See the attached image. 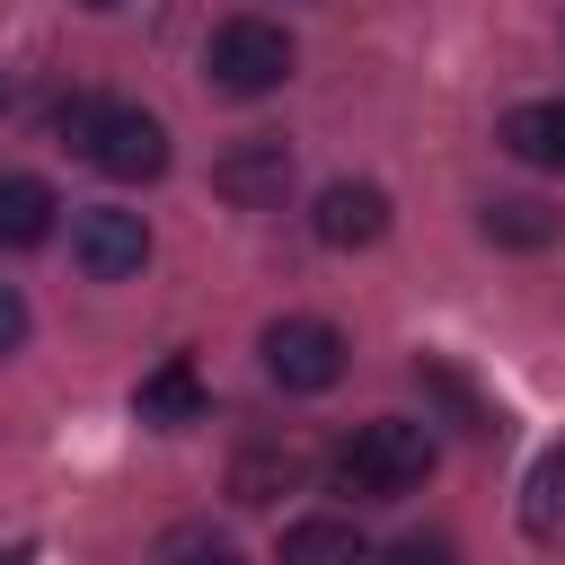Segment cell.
Returning <instances> with one entry per match:
<instances>
[{
    "label": "cell",
    "mask_w": 565,
    "mask_h": 565,
    "mask_svg": "<svg viewBox=\"0 0 565 565\" xmlns=\"http://www.w3.org/2000/svg\"><path fill=\"white\" fill-rule=\"evenodd\" d=\"M18 344H26V291H18V282H0V362H9Z\"/></svg>",
    "instance_id": "d6986e66"
},
{
    "label": "cell",
    "mask_w": 565,
    "mask_h": 565,
    "mask_svg": "<svg viewBox=\"0 0 565 565\" xmlns=\"http://www.w3.org/2000/svg\"><path fill=\"white\" fill-rule=\"evenodd\" d=\"M503 150H512L521 168H556V177H565V97L512 106V115H503Z\"/></svg>",
    "instance_id": "7c38bea8"
},
{
    "label": "cell",
    "mask_w": 565,
    "mask_h": 565,
    "mask_svg": "<svg viewBox=\"0 0 565 565\" xmlns=\"http://www.w3.org/2000/svg\"><path fill=\"white\" fill-rule=\"evenodd\" d=\"M265 380L291 388V397H318L344 380V335L327 318H274L265 327Z\"/></svg>",
    "instance_id": "277c9868"
},
{
    "label": "cell",
    "mask_w": 565,
    "mask_h": 565,
    "mask_svg": "<svg viewBox=\"0 0 565 565\" xmlns=\"http://www.w3.org/2000/svg\"><path fill=\"white\" fill-rule=\"evenodd\" d=\"M0 106H9V71H0Z\"/></svg>",
    "instance_id": "44dd1931"
},
{
    "label": "cell",
    "mask_w": 565,
    "mask_h": 565,
    "mask_svg": "<svg viewBox=\"0 0 565 565\" xmlns=\"http://www.w3.org/2000/svg\"><path fill=\"white\" fill-rule=\"evenodd\" d=\"M79 159H88L97 177H115V185H150V177L168 168V124H159L150 106H97Z\"/></svg>",
    "instance_id": "3957f363"
},
{
    "label": "cell",
    "mask_w": 565,
    "mask_h": 565,
    "mask_svg": "<svg viewBox=\"0 0 565 565\" xmlns=\"http://www.w3.org/2000/svg\"><path fill=\"white\" fill-rule=\"evenodd\" d=\"M300 486H309V450H291V441H256L230 459V503H247V512H265Z\"/></svg>",
    "instance_id": "ba28073f"
},
{
    "label": "cell",
    "mask_w": 565,
    "mask_h": 565,
    "mask_svg": "<svg viewBox=\"0 0 565 565\" xmlns=\"http://www.w3.org/2000/svg\"><path fill=\"white\" fill-rule=\"evenodd\" d=\"M415 380H424V397H433V406H450V424H459V433H477V441H494V433H503L494 397H477V380H468L459 362L424 353V362H415Z\"/></svg>",
    "instance_id": "8fae6325"
},
{
    "label": "cell",
    "mask_w": 565,
    "mask_h": 565,
    "mask_svg": "<svg viewBox=\"0 0 565 565\" xmlns=\"http://www.w3.org/2000/svg\"><path fill=\"white\" fill-rule=\"evenodd\" d=\"M477 230H486V247H556V230H565V212H547L539 194H494L486 212H477Z\"/></svg>",
    "instance_id": "4fadbf2b"
},
{
    "label": "cell",
    "mask_w": 565,
    "mask_h": 565,
    "mask_svg": "<svg viewBox=\"0 0 565 565\" xmlns=\"http://www.w3.org/2000/svg\"><path fill=\"white\" fill-rule=\"evenodd\" d=\"M433 433L424 424H406V415H371V424H353L344 441H335V486L353 494V503H406L424 477H433Z\"/></svg>",
    "instance_id": "6da1fadb"
},
{
    "label": "cell",
    "mask_w": 565,
    "mask_h": 565,
    "mask_svg": "<svg viewBox=\"0 0 565 565\" xmlns=\"http://www.w3.org/2000/svg\"><path fill=\"white\" fill-rule=\"evenodd\" d=\"M0 565H35V547H26V539H18V547H0Z\"/></svg>",
    "instance_id": "ffe728a7"
},
{
    "label": "cell",
    "mask_w": 565,
    "mask_h": 565,
    "mask_svg": "<svg viewBox=\"0 0 565 565\" xmlns=\"http://www.w3.org/2000/svg\"><path fill=\"white\" fill-rule=\"evenodd\" d=\"M309 230H318V247H380L388 238V194L371 177H335V185H318Z\"/></svg>",
    "instance_id": "52a82bcc"
},
{
    "label": "cell",
    "mask_w": 565,
    "mask_h": 565,
    "mask_svg": "<svg viewBox=\"0 0 565 565\" xmlns=\"http://www.w3.org/2000/svg\"><path fill=\"white\" fill-rule=\"evenodd\" d=\"M380 565H459V547H450L441 530H415V539H397Z\"/></svg>",
    "instance_id": "e0dca14e"
},
{
    "label": "cell",
    "mask_w": 565,
    "mask_h": 565,
    "mask_svg": "<svg viewBox=\"0 0 565 565\" xmlns=\"http://www.w3.org/2000/svg\"><path fill=\"white\" fill-rule=\"evenodd\" d=\"M132 415H141V424H159V433L194 424V415H203V380H194V362H185V353H168V362L132 388Z\"/></svg>",
    "instance_id": "30bf717a"
},
{
    "label": "cell",
    "mask_w": 565,
    "mask_h": 565,
    "mask_svg": "<svg viewBox=\"0 0 565 565\" xmlns=\"http://www.w3.org/2000/svg\"><path fill=\"white\" fill-rule=\"evenodd\" d=\"M159 565H238V547H230L212 521H185V530L159 539Z\"/></svg>",
    "instance_id": "2e32d148"
},
{
    "label": "cell",
    "mask_w": 565,
    "mask_h": 565,
    "mask_svg": "<svg viewBox=\"0 0 565 565\" xmlns=\"http://www.w3.org/2000/svg\"><path fill=\"white\" fill-rule=\"evenodd\" d=\"M53 221H62L53 185H44V177H26V168H0V247H9V256H18V247H44V238H53Z\"/></svg>",
    "instance_id": "9c48e42d"
},
{
    "label": "cell",
    "mask_w": 565,
    "mask_h": 565,
    "mask_svg": "<svg viewBox=\"0 0 565 565\" xmlns=\"http://www.w3.org/2000/svg\"><path fill=\"white\" fill-rule=\"evenodd\" d=\"M203 79L221 97H274L291 79V35L274 18H221L203 44Z\"/></svg>",
    "instance_id": "7a4b0ae2"
},
{
    "label": "cell",
    "mask_w": 565,
    "mask_h": 565,
    "mask_svg": "<svg viewBox=\"0 0 565 565\" xmlns=\"http://www.w3.org/2000/svg\"><path fill=\"white\" fill-rule=\"evenodd\" d=\"M71 256H79L88 282H124V274L150 265V221L124 212V203H79L71 212Z\"/></svg>",
    "instance_id": "5b68a950"
},
{
    "label": "cell",
    "mask_w": 565,
    "mask_h": 565,
    "mask_svg": "<svg viewBox=\"0 0 565 565\" xmlns=\"http://www.w3.org/2000/svg\"><path fill=\"white\" fill-rule=\"evenodd\" d=\"M282 565H371V547H362V530H353V521L309 512V521H291V530H282Z\"/></svg>",
    "instance_id": "5bb4252c"
},
{
    "label": "cell",
    "mask_w": 565,
    "mask_h": 565,
    "mask_svg": "<svg viewBox=\"0 0 565 565\" xmlns=\"http://www.w3.org/2000/svg\"><path fill=\"white\" fill-rule=\"evenodd\" d=\"M79 9H115V0H79Z\"/></svg>",
    "instance_id": "7402d4cb"
},
{
    "label": "cell",
    "mask_w": 565,
    "mask_h": 565,
    "mask_svg": "<svg viewBox=\"0 0 565 565\" xmlns=\"http://www.w3.org/2000/svg\"><path fill=\"white\" fill-rule=\"evenodd\" d=\"M556 521H565V441L539 450V468H530V503H521V530H530V539H556Z\"/></svg>",
    "instance_id": "9a60e30c"
},
{
    "label": "cell",
    "mask_w": 565,
    "mask_h": 565,
    "mask_svg": "<svg viewBox=\"0 0 565 565\" xmlns=\"http://www.w3.org/2000/svg\"><path fill=\"white\" fill-rule=\"evenodd\" d=\"M212 194L238 203V212H274V203L291 194V141H282V132H247V141H230V150L212 159Z\"/></svg>",
    "instance_id": "8992f818"
},
{
    "label": "cell",
    "mask_w": 565,
    "mask_h": 565,
    "mask_svg": "<svg viewBox=\"0 0 565 565\" xmlns=\"http://www.w3.org/2000/svg\"><path fill=\"white\" fill-rule=\"evenodd\" d=\"M97 106H106V97H62V106H53V141H62V150H79V141H88V124H97Z\"/></svg>",
    "instance_id": "ac0fdd59"
}]
</instances>
